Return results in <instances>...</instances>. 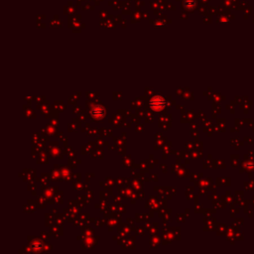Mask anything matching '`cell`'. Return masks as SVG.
<instances>
[{
  "label": "cell",
  "mask_w": 254,
  "mask_h": 254,
  "mask_svg": "<svg viewBox=\"0 0 254 254\" xmlns=\"http://www.w3.org/2000/svg\"><path fill=\"white\" fill-rule=\"evenodd\" d=\"M164 105H165V101L160 96H155V97L151 100V106L155 109H161Z\"/></svg>",
  "instance_id": "6da1fadb"
},
{
  "label": "cell",
  "mask_w": 254,
  "mask_h": 254,
  "mask_svg": "<svg viewBox=\"0 0 254 254\" xmlns=\"http://www.w3.org/2000/svg\"><path fill=\"white\" fill-rule=\"evenodd\" d=\"M195 5H196L195 0H185V1H184V7H185V8L192 9V8L195 7Z\"/></svg>",
  "instance_id": "7a4b0ae2"
}]
</instances>
